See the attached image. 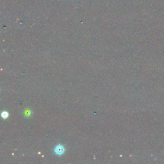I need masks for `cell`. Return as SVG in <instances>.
I'll list each match as a JSON object with an SVG mask.
<instances>
[{"instance_id":"cell-2","label":"cell","mask_w":164,"mask_h":164,"mask_svg":"<svg viewBox=\"0 0 164 164\" xmlns=\"http://www.w3.org/2000/svg\"><path fill=\"white\" fill-rule=\"evenodd\" d=\"M1 116H2V117H3V118L6 119V118L8 117L9 114H8V113L7 112H3L1 113Z\"/></svg>"},{"instance_id":"cell-1","label":"cell","mask_w":164,"mask_h":164,"mask_svg":"<svg viewBox=\"0 0 164 164\" xmlns=\"http://www.w3.org/2000/svg\"><path fill=\"white\" fill-rule=\"evenodd\" d=\"M64 151H65V148L62 145H58L54 148V152L58 155H62L64 153Z\"/></svg>"}]
</instances>
